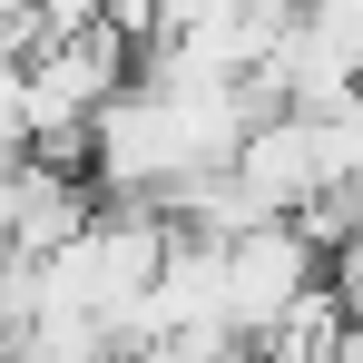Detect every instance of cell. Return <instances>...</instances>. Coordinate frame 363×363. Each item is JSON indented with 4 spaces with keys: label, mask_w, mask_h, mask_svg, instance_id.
<instances>
[{
    "label": "cell",
    "mask_w": 363,
    "mask_h": 363,
    "mask_svg": "<svg viewBox=\"0 0 363 363\" xmlns=\"http://www.w3.org/2000/svg\"><path fill=\"white\" fill-rule=\"evenodd\" d=\"M314 285H324V255L304 245L295 216L226 236V324H236L245 344H265V334H275V324H285V314H295Z\"/></svg>",
    "instance_id": "1"
},
{
    "label": "cell",
    "mask_w": 363,
    "mask_h": 363,
    "mask_svg": "<svg viewBox=\"0 0 363 363\" xmlns=\"http://www.w3.org/2000/svg\"><path fill=\"white\" fill-rule=\"evenodd\" d=\"M226 177L255 196V216H295L304 196L324 186V138H314V118H304V108L255 118V128H245V147L226 157Z\"/></svg>",
    "instance_id": "2"
},
{
    "label": "cell",
    "mask_w": 363,
    "mask_h": 363,
    "mask_svg": "<svg viewBox=\"0 0 363 363\" xmlns=\"http://www.w3.org/2000/svg\"><path fill=\"white\" fill-rule=\"evenodd\" d=\"M79 30H99V0H30V10H20V40H30V50L79 40Z\"/></svg>",
    "instance_id": "3"
},
{
    "label": "cell",
    "mask_w": 363,
    "mask_h": 363,
    "mask_svg": "<svg viewBox=\"0 0 363 363\" xmlns=\"http://www.w3.org/2000/svg\"><path fill=\"white\" fill-rule=\"evenodd\" d=\"M354 255H363V245H354Z\"/></svg>",
    "instance_id": "4"
}]
</instances>
